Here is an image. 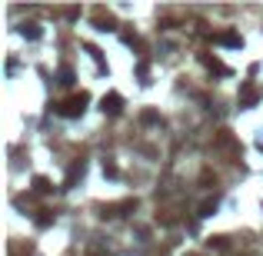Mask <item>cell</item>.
Listing matches in <instances>:
<instances>
[{"instance_id": "obj_1", "label": "cell", "mask_w": 263, "mask_h": 256, "mask_svg": "<svg viewBox=\"0 0 263 256\" xmlns=\"http://www.w3.org/2000/svg\"><path fill=\"white\" fill-rule=\"evenodd\" d=\"M87 103H90V93L80 90V93H74V97H67L64 103H57V113L67 117V120H74V117H80V113L87 110Z\"/></svg>"}, {"instance_id": "obj_2", "label": "cell", "mask_w": 263, "mask_h": 256, "mask_svg": "<svg viewBox=\"0 0 263 256\" xmlns=\"http://www.w3.org/2000/svg\"><path fill=\"white\" fill-rule=\"evenodd\" d=\"M127 210H137V200H123V203H103V206H100V216H103V220H113V216H123Z\"/></svg>"}, {"instance_id": "obj_3", "label": "cell", "mask_w": 263, "mask_h": 256, "mask_svg": "<svg viewBox=\"0 0 263 256\" xmlns=\"http://www.w3.org/2000/svg\"><path fill=\"white\" fill-rule=\"evenodd\" d=\"M100 110H103V113H120L123 110V97H120V93H103Z\"/></svg>"}, {"instance_id": "obj_4", "label": "cell", "mask_w": 263, "mask_h": 256, "mask_svg": "<svg viewBox=\"0 0 263 256\" xmlns=\"http://www.w3.org/2000/svg\"><path fill=\"white\" fill-rule=\"evenodd\" d=\"M77 177H84V160H77V163L70 167V173H67V180H64V187H74V183H77Z\"/></svg>"}, {"instance_id": "obj_5", "label": "cell", "mask_w": 263, "mask_h": 256, "mask_svg": "<svg viewBox=\"0 0 263 256\" xmlns=\"http://www.w3.org/2000/svg\"><path fill=\"white\" fill-rule=\"evenodd\" d=\"M33 190H37V193H50V190H54V183H50L47 177H33Z\"/></svg>"}, {"instance_id": "obj_6", "label": "cell", "mask_w": 263, "mask_h": 256, "mask_svg": "<svg viewBox=\"0 0 263 256\" xmlns=\"http://www.w3.org/2000/svg\"><path fill=\"white\" fill-rule=\"evenodd\" d=\"M257 97H260V93H257L253 87H243V93H240V103H243V107H250V103H257Z\"/></svg>"}, {"instance_id": "obj_7", "label": "cell", "mask_w": 263, "mask_h": 256, "mask_svg": "<svg viewBox=\"0 0 263 256\" xmlns=\"http://www.w3.org/2000/svg\"><path fill=\"white\" fill-rule=\"evenodd\" d=\"M217 40H220V44H223V47H240V44H243V40H240V37H237V34H220Z\"/></svg>"}, {"instance_id": "obj_8", "label": "cell", "mask_w": 263, "mask_h": 256, "mask_svg": "<svg viewBox=\"0 0 263 256\" xmlns=\"http://www.w3.org/2000/svg\"><path fill=\"white\" fill-rule=\"evenodd\" d=\"M217 213V200H203L200 203V216H213Z\"/></svg>"}, {"instance_id": "obj_9", "label": "cell", "mask_w": 263, "mask_h": 256, "mask_svg": "<svg viewBox=\"0 0 263 256\" xmlns=\"http://www.w3.org/2000/svg\"><path fill=\"white\" fill-rule=\"evenodd\" d=\"M203 64H207L210 70H217V73H230V70L223 67V64H220V60H213V57H203Z\"/></svg>"}, {"instance_id": "obj_10", "label": "cell", "mask_w": 263, "mask_h": 256, "mask_svg": "<svg viewBox=\"0 0 263 256\" xmlns=\"http://www.w3.org/2000/svg\"><path fill=\"white\" fill-rule=\"evenodd\" d=\"M97 27H100V30H113V17H110V13H107V17L97 13Z\"/></svg>"}, {"instance_id": "obj_11", "label": "cell", "mask_w": 263, "mask_h": 256, "mask_svg": "<svg viewBox=\"0 0 263 256\" xmlns=\"http://www.w3.org/2000/svg\"><path fill=\"white\" fill-rule=\"evenodd\" d=\"M54 223V210H40V216H37V226H50Z\"/></svg>"}, {"instance_id": "obj_12", "label": "cell", "mask_w": 263, "mask_h": 256, "mask_svg": "<svg viewBox=\"0 0 263 256\" xmlns=\"http://www.w3.org/2000/svg\"><path fill=\"white\" fill-rule=\"evenodd\" d=\"M60 83H67V87L74 83V70H70V67H64V70H60Z\"/></svg>"}, {"instance_id": "obj_13", "label": "cell", "mask_w": 263, "mask_h": 256, "mask_svg": "<svg viewBox=\"0 0 263 256\" xmlns=\"http://www.w3.org/2000/svg\"><path fill=\"white\" fill-rule=\"evenodd\" d=\"M210 246H217V250H227V236H210Z\"/></svg>"}, {"instance_id": "obj_14", "label": "cell", "mask_w": 263, "mask_h": 256, "mask_svg": "<svg viewBox=\"0 0 263 256\" xmlns=\"http://www.w3.org/2000/svg\"><path fill=\"white\" fill-rule=\"evenodd\" d=\"M23 37H30V40H33V37H40V30H37L33 23H27V27H23Z\"/></svg>"}, {"instance_id": "obj_15", "label": "cell", "mask_w": 263, "mask_h": 256, "mask_svg": "<svg viewBox=\"0 0 263 256\" xmlns=\"http://www.w3.org/2000/svg\"><path fill=\"white\" fill-rule=\"evenodd\" d=\"M186 256H200V253H186Z\"/></svg>"}]
</instances>
